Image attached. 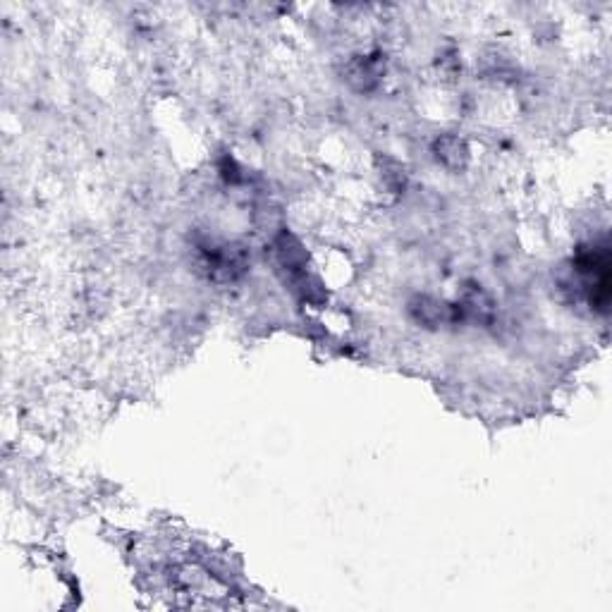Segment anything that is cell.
I'll use <instances>...</instances> for the list:
<instances>
[{
    "instance_id": "obj_6",
    "label": "cell",
    "mask_w": 612,
    "mask_h": 612,
    "mask_svg": "<svg viewBox=\"0 0 612 612\" xmlns=\"http://www.w3.org/2000/svg\"><path fill=\"white\" fill-rule=\"evenodd\" d=\"M433 156L450 173H462L469 165V146L457 134H445V137H438L433 142Z\"/></svg>"
},
{
    "instance_id": "obj_5",
    "label": "cell",
    "mask_w": 612,
    "mask_h": 612,
    "mask_svg": "<svg viewBox=\"0 0 612 612\" xmlns=\"http://www.w3.org/2000/svg\"><path fill=\"white\" fill-rule=\"evenodd\" d=\"M459 314H462V321H476V323H491L495 316V302L493 297L483 290L481 285H467L459 295L457 302Z\"/></svg>"
},
{
    "instance_id": "obj_1",
    "label": "cell",
    "mask_w": 612,
    "mask_h": 612,
    "mask_svg": "<svg viewBox=\"0 0 612 612\" xmlns=\"http://www.w3.org/2000/svg\"><path fill=\"white\" fill-rule=\"evenodd\" d=\"M574 273L591 309L605 314L610 306V252L608 247H581L574 256Z\"/></svg>"
},
{
    "instance_id": "obj_4",
    "label": "cell",
    "mask_w": 612,
    "mask_h": 612,
    "mask_svg": "<svg viewBox=\"0 0 612 612\" xmlns=\"http://www.w3.org/2000/svg\"><path fill=\"white\" fill-rule=\"evenodd\" d=\"M385 75V60L381 53H371V55H357L352 58L350 63L345 65V82L350 84L354 91H373L381 84V79Z\"/></svg>"
},
{
    "instance_id": "obj_2",
    "label": "cell",
    "mask_w": 612,
    "mask_h": 612,
    "mask_svg": "<svg viewBox=\"0 0 612 612\" xmlns=\"http://www.w3.org/2000/svg\"><path fill=\"white\" fill-rule=\"evenodd\" d=\"M199 271L213 283H235L249 268L247 249L242 244L204 240L197 242Z\"/></svg>"
},
{
    "instance_id": "obj_3",
    "label": "cell",
    "mask_w": 612,
    "mask_h": 612,
    "mask_svg": "<svg viewBox=\"0 0 612 612\" xmlns=\"http://www.w3.org/2000/svg\"><path fill=\"white\" fill-rule=\"evenodd\" d=\"M409 316L424 328H443L462 321L457 304H448L431 295H416L409 299Z\"/></svg>"
},
{
    "instance_id": "obj_7",
    "label": "cell",
    "mask_w": 612,
    "mask_h": 612,
    "mask_svg": "<svg viewBox=\"0 0 612 612\" xmlns=\"http://www.w3.org/2000/svg\"><path fill=\"white\" fill-rule=\"evenodd\" d=\"M383 182L385 185H390L393 189L405 187V170H402L400 163L390 161V158H385L383 161Z\"/></svg>"
}]
</instances>
